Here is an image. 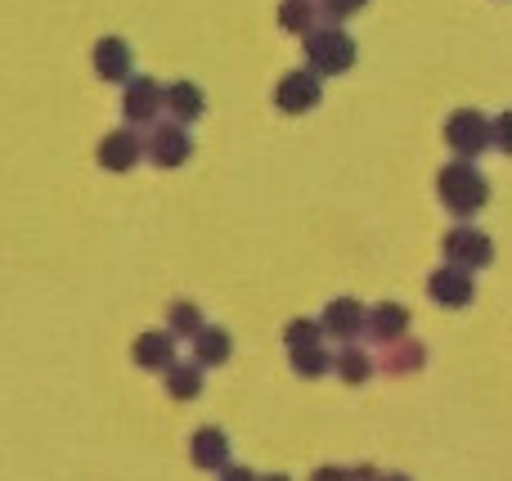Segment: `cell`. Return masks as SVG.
<instances>
[{
    "label": "cell",
    "instance_id": "11",
    "mask_svg": "<svg viewBox=\"0 0 512 481\" xmlns=\"http://www.w3.org/2000/svg\"><path fill=\"white\" fill-rule=\"evenodd\" d=\"M409 333V311L400 302H378V306H364V329L360 338L378 342V347H387V342L405 338Z\"/></svg>",
    "mask_w": 512,
    "mask_h": 481
},
{
    "label": "cell",
    "instance_id": "30",
    "mask_svg": "<svg viewBox=\"0 0 512 481\" xmlns=\"http://www.w3.org/2000/svg\"><path fill=\"white\" fill-rule=\"evenodd\" d=\"M256 481H292L288 473H265V477H256Z\"/></svg>",
    "mask_w": 512,
    "mask_h": 481
},
{
    "label": "cell",
    "instance_id": "1",
    "mask_svg": "<svg viewBox=\"0 0 512 481\" xmlns=\"http://www.w3.org/2000/svg\"><path fill=\"white\" fill-rule=\"evenodd\" d=\"M301 50H306V68L319 77H342L355 68L360 50H355V36L342 23H315L301 36Z\"/></svg>",
    "mask_w": 512,
    "mask_h": 481
},
{
    "label": "cell",
    "instance_id": "10",
    "mask_svg": "<svg viewBox=\"0 0 512 481\" xmlns=\"http://www.w3.org/2000/svg\"><path fill=\"white\" fill-rule=\"evenodd\" d=\"M90 63H95V77L113 81V86H122V81L135 72V54L122 36H99L95 50H90Z\"/></svg>",
    "mask_w": 512,
    "mask_h": 481
},
{
    "label": "cell",
    "instance_id": "12",
    "mask_svg": "<svg viewBox=\"0 0 512 481\" xmlns=\"http://www.w3.org/2000/svg\"><path fill=\"white\" fill-rule=\"evenodd\" d=\"M234 459V446L230 437H225V428H198L194 437H189V464L198 468V473H216V468H225Z\"/></svg>",
    "mask_w": 512,
    "mask_h": 481
},
{
    "label": "cell",
    "instance_id": "3",
    "mask_svg": "<svg viewBox=\"0 0 512 481\" xmlns=\"http://www.w3.org/2000/svg\"><path fill=\"white\" fill-rule=\"evenodd\" d=\"M144 158L153 162L158 171H176V167H185L189 158H194V135H189V126H180V122H149V135H144Z\"/></svg>",
    "mask_w": 512,
    "mask_h": 481
},
{
    "label": "cell",
    "instance_id": "28",
    "mask_svg": "<svg viewBox=\"0 0 512 481\" xmlns=\"http://www.w3.org/2000/svg\"><path fill=\"white\" fill-rule=\"evenodd\" d=\"M346 473H351V481H378V468L373 464H351Z\"/></svg>",
    "mask_w": 512,
    "mask_h": 481
},
{
    "label": "cell",
    "instance_id": "26",
    "mask_svg": "<svg viewBox=\"0 0 512 481\" xmlns=\"http://www.w3.org/2000/svg\"><path fill=\"white\" fill-rule=\"evenodd\" d=\"M216 481H256V473L248 464H234V459H230L225 468H216Z\"/></svg>",
    "mask_w": 512,
    "mask_h": 481
},
{
    "label": "cell",
    "instance_id": "13",
    "mask_svg": "<svg viewBox=\"0 0 512 481\" xmlns=\"http://www.w3.org/2000/svg\"><path fill=\"white\" fill-rule=\"evenodd\" d=\"M427 365V347L418 338H396V342H387L382 347V356L373 360V369L378 374H387V378H409V374H418V369Z\"/></svg>",
    "mask_w": 512,
    "mask_h": 481
},
{
    "label": "cell",
    "instance_id": "6",
    "mask_svg": "<svg viewBox=\"0 0 512 481\" xmlns=\"http://www.w3.org/2000/svg\"><path fill=\"white\" fill-rule=\"evenodd\" d=\"M445 144H450L459 158H481L490 149V117L477 108H459V113L445 117Z\"/></svg>",
    "mask_w": 512,
    "mask_h": 481
},
{
    "label": "cell",
    "instance_id": "15",
    "mask_svg": "<svg viewBox=\"0 0 512 481\" xmlns=\"http://www.w3.org/2000/svg\"><path fill=\"white\" fill-rule=\"evenodd\" d=\"M162 113L180 126H194L207 113V95L194 81H171V86H162Z\"/></svg>",
    "mask_w": 512,
    "mask_h": 481
},
{
    "label": "cell",
    "instance_id": "20",
    "mask_svg": "<svg viewBox=\"0 0 512 481\" xmlns=\"http://www.w3.org/2000/svg\"><path fill=\"white\" fill-rule=\"evenodd\" d=\"M288 365L297 378H324L333 369V351L324 342H310V347H292L288 351Z\"/></svg>",
    "mask_w": 512,
    "mask_h": 481
},
{
    "label": "cell",
    "instance_id": "24",
    "mask_svg": "<svg viewBox=\"0 0 512 481\" xmlns=\"http://www.w3.org/2000/svg\"><path fill=\"white\" fill-rule=\"evenodd\" d=\"M364 5H369V0H315V9H319V23H342V18L360 14Z\"/></svg>",
    "mask_w": 512,
    "mask_h": 481
},
{
    "label": "cell",
    "instance_id": "9",
    "mask_svg": "<svg viewBox=\"0 0 512 481\" xmlns=\"http://www.w3.org/2000/svg\"><path fill=\"white\" fill-rule=\"evenodd\" d=\"M95 158H99V167H104V171H113V176H122V171L140 167V158H144V144H140V135H135L131 126H117V131H108L104 140H99Z\"/></svg>",
    "mask_w": 512,
    "mask_h": 481
},
{
    "label": "cell",
    "instance_id": "16",
    "mask_svg": "<svg viewBox=\"0 0 512 481\" xmlns=\"http://www.w3.org/2000/svg\"><path fill=\"white\" fill-rule=\"evenodd\" d=\"M131 360H135V369H144V374H162V369L176 360V338H171L167 329L140 333L131 347Z\"/></svg>",
    "mask_w": 512,
    "mask_h": 481
},
{
    "label": "cell",
    "instance_id": "22",
    "mask_svg": "<svg viewBox=\"0 0 512 481\" xmlns=\"http://www.w3.org/2000/svg\"><path fill=\"white\" fill-rule=\"evenodd\" d=\"M203 324H207V320H203V311H198L194 302H171V311H167V333H171L176 342H189L198 329H203Z\"/></svg>",
    "mask_w": 512,
    "mask_h": 481
},
{
    "label": "cell",
    "instance_id": "7",
    "mask_svg": "<svg viewBox=\"0 0 512 481\" xmlns=\"http://www.w3.org/2000/svg\"><path fill=\"white\" fill-rule=\"evenodd\" d=\"M427 297H432L436 306H445V311H463V306H472V297H477V279H472V270L445 261L441 270L427 275Z\"/></svg>",
    "mask_w": 512,
    "mask_h": 481
},
{
    "label": "cell",
    "instance_id": "8",
    "mask_svg": "<svg viewBox=\"0 0 512 481\" xmlns=\"http://www.w3.org/2000/svg\"><path fill=\"white\" fill-rule=\"evenodd\" d=\"M122 117H126V126H149V122H158L162 117V81H153V77H126L122 81Z\"/></svg>",
    "mask_w": 512,
    "mask_h": 481
},
{
    "label": "cell",
    "instance_id": "5",
    "mask_svg": "<svg viewBox=\"0 0 512 481\" xmlns=\"http://www.w3.org/2000/svg\"><path fill=\"white\" fill-rule=\"evenodd\" d=\"M319 99H324V77L310 68L283 72L279 86H274V108L288 117H301V113H310V108H319Z\"/></svg>",
    "mask_w": 512,
    "mask_h": 481
},
{
    "label": "cell",
    "instance_id": "18",
    "mask_svg": "<svg viewBox=\"0 0 512 481\" xmlns=\"http://www.w3.org/2000/svg\"><path fill=\"white\" fill-rule=\"evenodd\" d=\"M162 387H167V396L171 401H198L203 396V387H207V378H203V369L194 365V360H171L167 369H162Z\"/></svg>",
    "mask_w": 512,
    "mask_h": 481
},
{
    "label": "cell",
    "instance_id": "25",
    "mask_svg": "<svg viewBox=\"0 0 512 481\" xmlns=\"http://www.w3.org/2000/svg\"><path fill=\"white\" fill-rule=\"evenodd\" d=\"M490 149H499L512 158V108H504L499 117H490Z\"/></svg>",
    "mask_w": 512,
    "mask_h": 481
},
{
    "label": "cell",
    "instance_id": "29",
    "mask_svg": "<svg viewBox=\"0 0 512 481\" xmlns=\"http://www.w3.org/2000/svg\"><path fill=\"white\" fill-rule=\"evenodd\" d=\"M378 481H414V477H405V473H378Z\"/></svg>",
    "mask_w": 512,
    "mask_h": 481
},
{
    "label": "cell",
    "instance_id": "23",
    "mask_svg": "<svg viewBox=\"0 0 512 481\" xmlns=\"http://www.w3.org/2000/svg\"><path fill=\"white\" fill-rule=\"evenodd\" d=\"M310 342H324V329H319V320H306V315H297V320L283 324V347H310Z\"/></svg>",
    "mask_w": 512,
    "mask_h": 481
},
{
    "label": "cell",
    "instance_id": "2",
    "mask_svg": "<svg viewBox=\"0 0 512 481\" xmlns=\"http://www.w3.org/2000/svg\"><path fill=\"white\" fill-rule=\"evenodd\" d=\"M436 194H441L445 212H454L459 221H472V216L490 203V180L472 167V158H459V162H445L441 167Z\"/></svg>",
    "mask_w": 512,
    "mask_h": 481
},
{
    "label": "cell",
    "instance_id": "17",
    "mask_svg": "<svg viewBox=\"0 0 512 481\" xmlns=\"http://www.w3.org/2000/svg\"><path fill=\"white\" fill-rule=\"evenodd\" d=\"M189 347H194L198 369H221V365H230V356H234V338L225 329H216V324H203V329L189 338Z\"/></svg>",
    "mask_w": 512,
    "mask_h": 481
},
{
    "label": "cell",
    "instance_id": "21",
    "mask_svg": "<svg viewBox=\"0 0 512 481\" xmlns=\"http://www.w3.org/2000/svg\"><path fill=\"white\" fill-rule=\"evenodd\" d=\"M315 23H319L315 0H283V5H279V27H283V32L306 36Z\"/></svg>",
    "mask_w": 512,
    "mask_h": 481
},
{
    "label": "cell",
    "instance_id": "4",
    "mask_svg": "<svg viewBox=\"0 0 512 481\" xmlns=\"http://www.w3.org/2000/svg\"><path fill=\"white\" fill-rule=\"evenodd\" d=\"M441 252L450 266H463V270H486L495 261V239L477 225H454L450 234L441 239Z\"/></svg>",
    "mask_w": 512,
    "mask_h": 481
},
{
    "label": "cell",
    "instance_id": "19",
    "mask_svg": "<svg viewBox=\"0 0 512 481\" xmlns=\"http://www.w3.org/2000/svg\"><path fill=\"white\" fill-rule=\"evenodd\" d=\"M328 374H337L342 383L360 387V383H369V378L378 374V369H373V356H369V351L355 347V342H346V347L333 356V369H328Z\"/></svg>",
    "mask_w": 512,
    "mask_h": 481
},
{
    "label": "cell",
    "instance_id": "27",
    "mask_svg": "<svg viewBox=\"0 0 512 481\" xmlns=\"http://www.w3.org/2000/svg\"><path fill=\"white\" fill-rule=\"evenodd\" d=\"M310 481H351V473H346L342 464H319L315 473H310Z\"/></svg>",
    "mask_w": 512,
    "mask_h": 481
},
{
    "label": "cell",
    "instance_id": "14",
    "mask_svg": "<svg viewBox=\"0 0 512 481\" xmlns=\"http://www.w3.org/2000/svg\"><path fill=\"white\" fill-rule=\"evenodd\" d=\"M319 329H324V338H333V342H355L364 329V306L355 302V297H337V302L324 306Z\"/></svg>",
    "mask_w": 512,
    "mask_h": 481
}]
</instances>
